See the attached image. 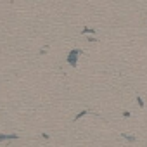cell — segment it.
Instances as JSON below:
<instances>
[{"mask_svg":"<svg viewBox=\"0 0 147 147\" xmlns=\"http://www.w3.org/2000/svg\"><path fill=\"white\" fill-rule=\"evenodd\" d=\"M80 54H82L80 49H73V50L67 54V64L76 66V64H78V57H80Z\"/></svg>","mask_w":147,"mask_h":147,"instance_id":"cell-1","label":"cell"},{"mask_svg":"<svg viewBox=\"0 0 147 147\" xmlns=\"http://www.w3.org/2000/svg\"><path fill=\"white\" fill-rule=\"evenodd\" d=\"M11 138H18V135H14V133H5V135H0V142H4V140H11Z\"/></svg>","mask_w":147,"mask_h":147,"instance_id":"cell-2","label":"cell"},{"mask_svg":"<svg viewBox=\"0 0 147 147\" xmlns=\"http://www.w3.org/2000/svg\"><path fill=\"white\" fill-rule=\"evenodd\" d=\"M123 137H125V138H126L128 142H135V140H137L135 137H131V135H126V133H123Z\"/></svg>","mask_w":147,"mask_h":147,"instance_id":"cell-3","label":"cell"},{"mask_svg":"<svg viewBox=\"0 0 147 147\" xmlns=\"http://www.w3.org/2000/svg\"><path fill=\"white\" fill-rule=\"evenodd\" d=\"M85 114H88V113H87V111H82V113H80V114H78V116H76V118H75V119H80V118H83V116H85Z\"/></svg>","mask_w":147,"mask_h":147,"instance_id":"cell-4","label":"cell"},{"mask_svg":"<svg viewBox=\"0 0 147 147\" xmlns=\"http://www.w3.org/2000/svg\"><path fill=\"white\" fill-rule=\"evenodd\" d=\"M83 33H95V30H92V28H85Z\"/></svg>","mask_w":147,"mask_h":147,"instance_id":"cell-5","label":"cell"},{"mask_svg":"<svg viewBox=\"0 0 147 147\" xmlns=\"http://www.w3.org/2000/svg\"><path fill=\"white\" fill-rule=\"evenodd\" d=\"M137 104H138V106H140V107H144V100H142V99H140V97H137Z\"/></svg>","mask_w":147,"mask_h":147,"instance_id":"cell-6","label":"cell"}]
</instances>
